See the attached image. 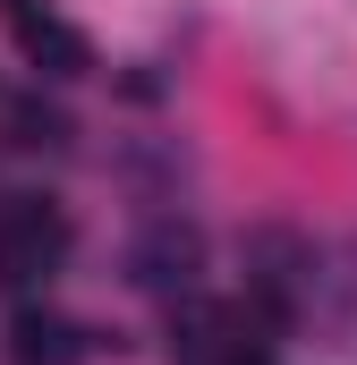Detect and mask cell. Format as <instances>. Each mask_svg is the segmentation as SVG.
Instances as JSON below:
<instances>
[{"label":"cell","instance_id":"cell-2","mask_svg":"<svg viewBox=\"0 0 357 365\" xmlns=\"http://www.w3.org/2000/svg\"><path fill=\"white\" fill-rule=\"evenodd\" d=\"M17 43H26V60H34L43 77H86L94 68L86 34H69L60 17H34V9H26V17H17Z\"/></svg>","mask_w":357,"mask_h":365},{"label":"cell","instance_id":"cell-3","mask_svg":"<svg viewBox=\"0 0 357 365\" xmlns=\"http://www.w3.org/2000/svg\"><path fill=\"white\" fill-rule=\"evenodd\" d=\"M187 272H196V238H187V230H162V238L136 255V280H154V289H187Z\"/></svg>","mask_w":357,"mask_h":365},{"label":"cell","instance_id":"cell-1","mask_svg":"<svg viewBox=\"0 0 357 365\" xmlns=\"http://www.w3.org/2000/svg\"><path fill=\"white\" fill-rule=\"evenodd\" d=\"M69 255V212L51 195H9L0 204V289H34Z\"/></svg>","mask_w":357,"mask_h":365},{"label":"cell","instance_id":"cell-4","mask_svg":"<svg viewBox=\"0 0 357 365\" xmlns=\"http://www.w3.org/2000/svg\"><path fill=\"white\" fill-rule=\"evenodd\" d=\"M17 145H69V119L43 110V102H26V110H17Z\"/></svg>","mask_w":357,"mask_h":365}]
</instances>
